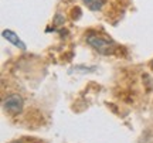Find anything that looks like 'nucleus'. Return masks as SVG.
<instances>
[{"label":"nucleus","mask_w":153,"mask_h":143,"mask_svg":"<svg viewBox=\"0 0 153 143\" xmlns=\"http://www.w3.org/2000/svg\"><path fill=\"white\" fill-rule=\"evenodd\" d=\"M152 68H153V62H152Z\"/></svg>","instance_id":"obj_6"},{"label":"nucleus","mask_w":153,"mask_h":143,"mask_svg":"<svg viewBox=\"0 0 153 143\" xmlns=\"http://www.w3.org/2000/svg\"><path fill=\"white\" fill-rule=\"evenodd\" d=\"M87 43L95 51H98L99 54L102 55L114 54L115 48H116V45H115V43L112 40H109L105 36H101V34H89L87 37Z\"/></svg>","instance_id":"obj_1"},{"label":"nucleus","mask_w":153,"mask_h":143,"mask_svg":"<svg viewBox=\"0 0 153 143\" xmlns=\"http://www.w3.org/2000/svg\"><path fill=\"white\" fill-rule=\"evenodd\" d=\"M82 1H84V4L87 6L89 10L92 11L101 10L105 6V0H82Z\"/></svg>","instance_id":"obj_4"},{"label":"nucleus","mask_w":153,"mask_h":143,"mask_svg":"<svg viewBox=\"0 0 153 143\" xmlns=\"http://www.w3.org/2000/svg\"><path fill=\"white\" fill-rule=\"evenodd\" d=\"M13 143H20V142H13Z\"/></svg>","instance_id":"obj_5"},{"label":"nucleus","mask_w":153,"mask_h":143,"mask_svg":"<svg viewBox=\"0 0 153 143\" xmlns=\"http://www.w3.org/2000/svg\"><path fill=\"white\" fill-rule=\"evenodd\" d=\"M24 101L19 94H11L3 99V108L10 113H19L23 110Z\"/></svg>","instance_id":"obj_2"},{"label":"nucleus","mask_w":153,"mask_h":143,"mask_svg":"<svg viewBox=\"0 0 153 143\" xmlns=\"http://www.w3.org/2000/svg\"><path fill=\"white\" fill-rule=\"evenodd\" d=\"M1 36H3V37H4L9 43H11L13 45L19 47L20 50H26V44H24L22 40L19 39V36H17L14 31H11V30H4V31L1 33Z\"/></svg>","instance_id":"obj_3"}]
</instances>
